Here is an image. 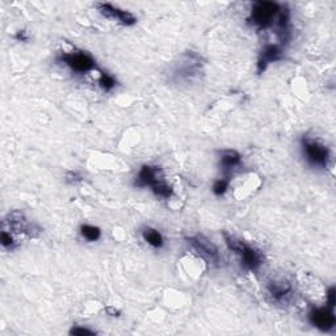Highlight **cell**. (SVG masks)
<instances>
[{
  "mask_svg": "<svg viewBox=\"0 0 336 336\" xmlns=\"http://www.w3.org/2000/svg\"><path fill=\"white\" fill-rule=\"evenodd\" d=\"M290 285L289 284H277V282H270L269 285H268V290L274 298H282V297H285L289 292H290Z\"/></svg>",
  "mask_w": 336,
  "mask_h": 336,
  "instance_id": "4fadbf2b",
  "label": "cell"
},
{
  "mask_svg": "<svg viewBox=\"0 0 336 336\" xmlns=\"http://www.w3.org/2000/svg\"><path fill=\"white\" fill-rule=\"evenodd\" d=\"M242 157L241 154L237 153L235 150H225L221 154V167L222 171L229 175L231 169H234L237 166L241 165Z\"/></svg>",
  "mask_w": 336,
  "mask_h": 336,
  "instance_id": "30bf717a",
  "label": "cell"
},
{
  "mask_svg": "<svg viewBox=\"0 0 336 336\" xmlns=\"http://www.w3.org/2000/svg\"><path fill=\"white\" fill-rule=\"evenodd\" d=\"M100 87L104 89V91H110V89H113L116 87V81H114L113 77H110L109 74L101 73L99 79Z\"/></svg>",
  "mask_w": 336,
  "mask_h": 336,
  "instance_id": "9a60e30c",
  "label": "cell"
},
{
  "mask_svg": "<svg viewBox=\"0 0 336 336\" xmlns=\"http://www.w3.org/2000/svg\"><path fill=\"white\" fill-rule=\"evenodd\" d=\"M280 8L281 7L277 3H272V1H257V3L253 4L250 20L259 29H265V28H268L272 24L274 16L278 15Z\"/></svg>",
  "mask_w": 336,
  "mask_h": 336,
  "instance_id": "6da1fadb",
  "label": "cell"
},
{
  "mask_svg": "<svg viewBox=\"0 0 336 336\" xmlns=\"http://www.w3.org/2000/svg\"><path fill=\"white\" fill-rule=\"evenodd\" d=\"M186 241L202 257L210 261H218V250L208 238H205L204 235H196V237L186 238Z\"/></svg>",
  "mask_w": 336,
  "mask_h": 336,
  "instance_id": "277c9868",
  "label": "cell"
},
{
  "mask_svg": "<svg viewBox=\"0 0 336 336\" xmlns=\"http://www.w3.org/2000/svg\"><path fill=\"white\" fill-rule=\"evenodd\" d=\"M151 188H153L154 193L162 198H169V197H172V194H173V189H172V186L168 185L165 180H163V177L157 180V181L151 185Z\"/></svg>",
  "mask_w": 336,
  "mask_h": 336,
  "instance_id": "7c38bea8",
  "label": "cell"
},
{
  "mask_svg": "<svg viewBox=\"0 0 336 336\" xmlns=\"http://www.w3.org/2000/svg\"><path fill=\"white\" fill-rule=\"evenodd\" d=\"M70 334H71V335H78V336L95 335L93 331H91V330H88V329H83V327H74V329L70 331Z\"/></svg>",
  "mask_w": 336,
  "mask_h": 336,
  "instance_id": "ac0fdd59",
  "label": "cell"
},
{
  "mask_svg": "<svg viewBox=\"0 0 336 336\" xmlns=\"http://www.w3.org/2000/svg\"><path fill=\"white\" fill-rule=\"evenodd\" d=\"M59 61L66 66L75 71V73L84 74L91 71L96 67L95 59L85 51H71V53H62Z\"/></svg>",
  "mask_w": 336,
  "mask_h": 336,
  "instance_id": "7a4b0ae2",
  "label": "cell"
},
{
  "mask_svg": "<svg viewBox=\"0 0 336 336\" xmlns=\"http://www.w3.org/2000/svg\"><path fill=\"white\" fill-rule=\"evenodd\" d=\"M162 169L159 167H154V166H143L138 175L135 177V185L139 188L143 186H151L157 180L162 179Z\"/></svg>",
  "mask_w": 336,
  "mask_h": 336,
  "instance_id": "52a82bcc",
  "label": "cell"
},
{
  "mask_svg": "<svg viewBox=\"0 0 336 336\" xmlns=\"http://www.w3.org/2000/svg\"><path fill=\"white\" fill-rule=\"evenodd\" d=\"M239 255H241L242 264L246 269L256 270L263 263V255L249 245H245Z\"/></svg>",
  "mask_w": 336,
  "mask_h": 336,
  "instance_id": "ba28073f",
  "label": "cell"
},
{
  "mask_svg": "<svg viewBox=\"0 0 336 336\" xmlns=\"http://www.w3.org/2000/svg\"><path fill=\"white\" fill-rule=\"evenodd\" d=\"M303 151H305V157L307 162L313 166H321L326 167L330 158V151L326 146L317 141H311V139L303 138L302 141Z\"/></svg>",
  "mask_w": 336,
  "mask_h": 336,
  "instance_id": "3957f363",
  "label": "cell"
},
{
  "mask_svg": "<svg viewBox=\"0 0 336 336\" xmlns=\"http://www.w3.org/2000/svg\"><path fill=\"white\" fill-rule=\"evenodd\" d=\"M229 188V177H225V179H219L217 181H214L213 184V192L217 196H222L225 192Z\"/></svg>",
  "mask_w": 336,
  "mask_h": 336,
  "instance_id": "2e32d148",
  "label": "cell"
},
{
  "mask_svg": "<svg viewBox=\"0 0 336 336\" xmlns=\"http://www.w3.org/2000/svg\"><path fill=\"white\" fill-rule=\"evenodd\" d=\"M97 8L101 12V15H104L108 18H112V20H116V21H118L122 25L130 26L134 25L135 22H137V18H135V16L133 13H130L128 11H122L120 8L113 7L109 3H97Z\"/></svg>",
  "mask_w": 336,
  "mask_h": 336,
  "instance_id": "5b68a950",
  "label": "cell"
},
{
  "mask_svg": "<svg viewBox=\"0 0 336 336\" xmlns=\"http://www.w3.org/2000/svg\"><path fill=\"white\" fill-rule=\"evenodd\" d=\"M0 241H1V245H3L4 249L12 250L15 247V241H13V238H12V235L9 234V233H7L5 230H4L3 233H1V235H0Z\"/></svg>",
  "mask_w": 336,
  "mask_h": 336,
  "instance_id": "e0dca14e",
  "label": "cell"
},
{
  "mask_svg": "<svg viewBox=\"0 0 336 336\" xmlns=\"http://www.w3.org/2000/svg\"><path fill=\"white\" fill-rule=\"evenodd\" d=\"M81 173H78V172H69L66 176V180L69 183H78V181H82Z\"/></svg>",
  "mask_w": 336,
  "mask_h": 336,
  "instance_id": "d6986e66",
  "label": "cell"
},
{
  "mask_svg": "<svg viewBox=\"0 0 336 336\" xmlns=\"http://www.w3.org/2000/svg\"><path fill=\"white\" fill-rule=\"evenodd\" d=\"M105 311L109 315H112V317H118V315H120V311H118L117 309H114V307H106Z\"/></svg>",
  "mask_w": 336,
  "mask_h": 336,
  "instance_id": "7402d4cb",
  "label": "cell"
},
{
  "mask_svg": "<svg viewBox=\"0 0 336 336\" xmlns=\"http://www.w3.org/2000/svg\"><path fill=\"white\" fill-rule=\"evenodd\" d=\"M309 319L317 329H321L323 331H329L335 326V315L331 307H322V309L311 310Z\"/></svg>",
  "mask_w": 336,
  "mask_h": 336,
  "instance_id": "8992f818",
  "label": "cell"
},
{
  "mask_svg": "<svg viewBox=\"0 0 336 336\" xmlns=\"http://www.w3.org/2000/svg\"><path fill=\"white\" fill-rule=\"evenodd\" d=\"M282 57V49L280 45H267L261 50L259 62H257V73L261 74L265 70L268 63L276 62Z\"/></svg>",
  "mask_w": 336,
  "mask_h": 336,
  "instance_id": "9c48e42d",
  "label": "cell"
},
{
  "mask_svg": "<svg viewBox=\"0 0 336 336\" xmlns=\"http://www.w3.org/2000/svg\"><path fill=\"white\" fill-rule=\"evenodd\" d=\"M81 233L84 239H87L89 242L97 241L101 237V230H100L99 227L92 226V225H83L81 227Z\"/></svg>",
  "mask_w": 336,
  "mask_h": 336,
  "instance_id": "5bb4252c",
  "label": "cell"
},
{
  "mask_svg": "<svg viewBox=\"0 0 336 336\" xmlns=\"http://www.w3.org/2000/svg\"><path fill=\"white\" fill-rule=\"evenodd\" d=\"M142 237L149 245L155 247V249H161L165 245V241H163V237L161 235V233L155 230V229H151V227H145L143 229Z\"/></svg>",
  "mask_w": 336,
  "mask_h": 336,
  "instance_id": "8fae6325",
  "label": "cell"
},
{
  "mask_svg": "<svg viewBox=\"0 0 336 336\" xmlns=\"http://www.w3.org/2000/svg\"><path fill=\"white\" fill-rule=\"evenodd\" d=\"M335 288H330L329 290V294H327V298H329V307H331L333 309L334 306H335Z\"/></svg>",
  "mask_w": 336,
  "mask_h": 336,
  "instance_id": "ffe728a7",
  "label": "cell"
},
{
  "mask_svg": "<svg viewBox=\"0 0 336 336\" xmlns=\"http://www.w3.org/2000/svg\"><path fill=\"white\" fill-rule=\"evenodd\" d=\"M15 37H16V40L22 41V42H25V41L29 40V37H28V34H26L25 30H18Z\"/></svg>",
  "mask_w": 336,
  "mask_h": 336,
  "instance_id": "44dd1931",
  "label": "cell"
}]
</instances>
